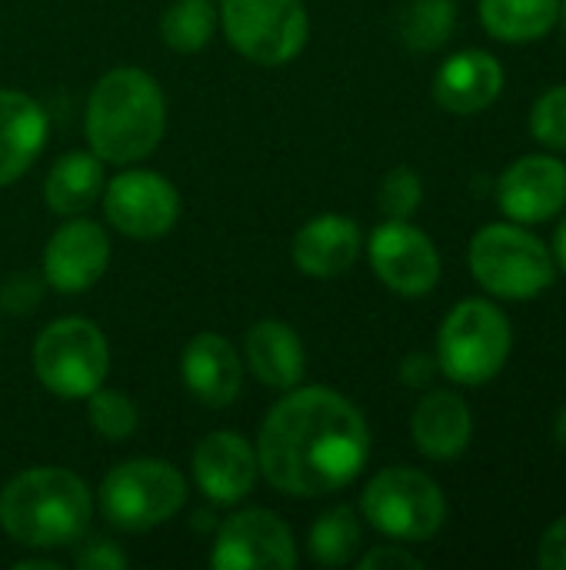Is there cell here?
Here are the masks:
<instances>
[{"instance_id": "cell-1", "label": "cell", "mask_w": 566, "mask_h": 570, "mask_svg": "<svg viewBox=\"0 0 566 570\" xmlns=\"http://www.w3.org/2000/svg\"><path fill=\"white\" fill-rule=\"evenodd\" d=\"M370 461L364 414L330 387H294L260 424L257 464L264 481L287 498L337 494Z\"/></svg>"}, {"instance_id": "cell-2", "label": "cell", "mask_w": 566, "mask_h": 570, "mask_svg": "<svg viewBox=\"0 0 566 570\" xmlns=\"http://www.w3.org/2000/svg\"><path fill=\"white\" fill-rule=\"evenodd\" d=\"M83 134L103 164L127 167L150 157L167 134L160 83L140 67L107 70L87 97Z\"/></svg>"}, {"instance_id": "cell-3", "label": "cell", "mask_w": 566, "mask_h": 570, "mask_svg": "<svg viewBox=\"0 0 566 570\" xmlns=\"http://www.w3.org/2000/svg\"><path fill=\"white\" fill-rule=\"evenodd\" d=\"M93 514V491L63 468H30L0 491V531L30 551L73 544Z\"/></svg>"}, {"instance_id": "cell-4", "label": "cell", "mask_w": 566, "mask_h": 570, "mask_svg": "<svg viewBox=\"0 0 566 570\" xmlns=\"http://www.w3.org/2000/svg\"><path fill=\"white\" fill-rule=\"evenodd\" d=\"M514 331L507 314L484 297H467L440 324L437 367L454 384L484 387L504 371Z\"/></svg>"}, {"instance_id": "cell-5", "label": "cell", "mask_w": 566, "mask_h": 570, "mask_svg": "<svg viewBox=\"0 0 566 570\" xmlns=\"http://www.w3.org/2000/svg\"><path fill=\"white\" fill-rule=\"evenodd\" d=\"M187 504V478L160 458L117 464L97 491V508L117 531L143 534L173 521Z\"/></svg>"}, {"instance_id": "cell-6", "label": "cell", "mask_w": 566, "mask_h": 570, "mask_svg": "<svg viewBox=\"0 0 566 570\" xmlns=\"http://www.w3.org/2000/svg\"><path fill=\"white\" fill-rule=\"evenodd\" d=\"M467 264L474 281L500 301H530L554 284L557 264L547 244L520 224H487L474 234Z\"/></svg>"}, {"instance_id": "cell-7", "label": "cell", "mask_w": 566, "mask_h": 570, "mask_svg": "<svg viewBox=\"0 0 566 570\" xmlns=\"http://www.w3.org/2000/svg\"><path fill=\"white\" fill-rule=\"evenodd\" d=\"M33 374L50 394L63 401H83L107 384L110 344L93 321L60 317L33 341Z\"/></svg>"}, {"instance_id": "cell-8", "label": "cell", "mask_w": 566, "mask_h": 570, "mask_svg": "<svg viewBox=\"0 0 566 570\" xmlns=\"http://www.w3.org/2000/svg\"><path fill=\"white\" fill-rule=\"evenodd\" d=\"M360 511L374 531L390 541L417 544L437 538L447 521L440 484L417 468H384L360 498Z\"/></svg>"}, {"instance_id": "cell-9", "label": "cell", "mask_w": 566, "mask_h": 570, "mask_svg": "<svg viewBox=\"0 0 566 570\" xmlns=\"http://www.w3.org/2000/svg\"><path fill=\"white\" fill-rule=\"evenodd\" d=\"M217 20L230 47L260 67L290 63L310 37L304 0H220Z\"/></svg>"}, {"instance_id": "cell-10", "label": "cell", "mask_w": 566, "mask_h": 570, "mask_svg": "<svg viewBox=\"0 0 566 570\" xmlns=\"http://www.w3.org/2000/svg\"><path fill=\"white\" fill-rule=\"evenodd\" d=\"M103 214L113 230L133 240H157L180 217L177 187L153 170H120L103 184Z\"/></svg>"}, {"instance_id": "cell-11", "label": "cell", "mask_w": 566, "mask_h": 570, "mask_svg": "<svg viewBox=\"0 0 566 570\" xmlns=\"http://www.w3.org/2000/svg\"><path fill=\"white\" fill-rule=\"evenodd\" d=\"M210 568L290 570L297 568V541L274 511L244 508L217 528V538L210 548Z\"/></svg>"}, {"instance_id": "cell-12", "label": "cell", "mask_w": 566, "mask_h": 570, "mask_svg": "<svg viewBox=\"0 0 566 570\" xmlns=\"http://www.w3.org/2000/svg\"><path fill=\"white\" fill-rule=\"evenodd\" d=\"M367 257L384 287L404 297H424L440 281V254L434 240L410 220H384L370 240Z\"/></svg>"}, {"instance_id": "cell-13", "label": "cell", "mask_w": 566, "mask_h": 570, "mask_svg": "<svg viewBox=\"0 0 566 570\" xmlns=\"http://www.w3.org/2000/svg\"><path fill=\"white\" fill-rule=\"evenodd\" d=\"M110 267V237L100 224L70 217L43 247V281L60 294L90 291Z\"/></svg>"}, {"instance_id": "cell-14", "label": "cell", "mask_w": 566, "mask_h": 570, "mask_svg": "<svg viewBox=\"0 0 566 570\" xmlns=\"http://www.w3.org/2000/svg\"><path fill=\"white\" fill-rule=\"evenodd\" d=\"M497 204L514 224H544L566 207V164L550 154L514 160L497 180Z\"/></svg>"}, {"instance_id": "cell-15", "label": "cell", "mask_w": 566, "mask_h": 570, "mask_svg": "<svg viewBox=\"0 0 566 570\" xmlns=\"http://www.w3.org/2000/svg\"><path fill=\"white\" fill-rule=\"evenodd\" d=\"M190 468H193V481H197L200 494L210 504H224V508L240 504L260 478L257 448L237 431L207 434L193 448Z\"/></svg>"}, {"instance_id": "cell-16", "label": "cell", "mask_w": 566, "mask_h": 570, "mask_svg": "<svg viewBox=\"0 0 566 570\" xmlns=\"http://www.w3.org/2000/svg\"><path fill=\"white\" fill-rule=\"evenodd\" d=\"M180 381L187 394L203 407H230L244 387V364L237 347L217 331L193 334L180 354Z\"/></svg>"}, {"instance_id": "cell-17", "label": "cell", "mask_w": 566, "mask_h": 570, "mask_svg": "<svg viewBox=\"0 0 566 570\" xmlns=\"http://www.w3.org/2000/svg\"><path fill=\"white\" fill-rule=\"evenodd\" d=\"M364 250V237L354 217L317 214L294 237V264L317 281L347 274Z\"/></svg>"}, {"instance_id": "cell-18", "label": "cell", "mask_w": 566, "mask_h": 570, "mask_svg": "<svg viewBox=\"0 0 566 570\" xmlns=\"http://www.w3.org/2000/svg\"><path fill=\"white\" fill-rule=\"evenodd\" d=\"M504 90V67L487 50H460L447 57L434 77V100L450 114H480Z\"/></svg>"}, {"instance_id": "cell-19", "label": "cell", "mask_w": 566, "mask_h": 570, "mask_svg": "<svg viewBox=\"0 0 566 570\" xmlns=\"http://www.w3.org/2000/svg\"><path fill=\"white\" fill-rule=\"evenodd\" d=\"M47 110L23 90L0 87V187L20 180L47 144Z\"/></svg>"}, {"instance_id": "cell-20", "label": "cell", "mask_w": 566, "mask_h": 570, "mask_svg": "<svg viewBox=\"0 0 566 570\" xmlns=\"http://www.w3.org/2000/svg\"><path fill=\"white\" fill-rule=\"evenodd\" d=\"M410 438L424 458L457 461L474 438V417L467 401L454 391H430L410 417Z\"/></svg>"}, {"instance_id": "cell-21", "label": "cell", "mask_w": 566, "mask_h": 570, "mask_svg": "<svg viewBox=\"0 0 566 570\" xmlns=\"http://www.w3.org/2000/svg\"><path fill=\"white\" fill-rule=\"evenodd\" d=\"M244 354H247V364H250L254 377L270 391L287 394L304 381V371H307L304 341L287 321H274V317L257 321L247 331Z\"/></svg>"}, {"instance_id": "cell-22", "label": "cell", "mask_w": 566, "mask_h": 570, "mask_svg": "<svg viewBox=\"0 0 566 570\" xmlns=\"http://www.w3.org/2000/svg\"><path fill=\"white\" fill-rule=\"evenodd\" d=\"M103 160L90 150H70L63 154L47 180H43V200L50 207V214H60V217H77L83 214L90 204H97V197L103 194Z\"/></svg>"}, {"instance_id": "cell-23", "label": "cell", "mask_w": 566, "mask_h": 570, "mask_svg": "<svg viewBox=\"0 0 566 570\" xmlns=\"http://www.w3.org/2000/svg\"><path fill=\"white\" fill-rule=\"evenodd\" d=\"M560 20V0H480V23L504 43H534Z\"/></svg>"}, {"instance_id": "cell-24", "label": "cell", "mask_w": 566, "mask_h": 570, "mask_svg": "<svg viewBox=\"0 0 566 570\" xmlns=\"http://www.w3.org/2000/svg\"><path fill=\"white\" fill-rule=\"evenodd\" d=\"M310 558L320 568H347L357 561V551L364 544V528L354 508H330L320 514L310 528Z\"/></svg>"}, {"instance_id": "cell-25", "label": "cell", "mask_w": 566, "mask_h": 570, "mask_svg": "<svg viewBox=\"0 0 566 570\" xmlns=\"http://www.w3.org/2000/svg\"><path fill=\"white\" fill-rule=\"evenodd\" d=\"M217 30L214 0H173L160 17V40L177 53H197Z\"/></svg>"}, {"instance_id": "cell-26", "label": "cell", "mask_w": 566, "mask_h": 570, "mask_svg": "<svg viewBox=\"0 0 566 570\" xmlns=\"http://www.w3.org/2000/svg\"><path fill=\"white\" fill-rule=\"evenodd\" d=\"M457 30L454 0H410L400 17V37L410 50H440Z\"/></svg>"}, {"instance_id": "cell-27", "label": "cell", "mask_w": 566, "mask_h": 570, "mask_svg": "<svg viewBox=\"0 0 566 570\" xmlns=\"http://www.w3.org/2000/svg\"><path fill=\"white\" fill-rule=\"evenodd\" d=\"M87 417L103 441H127L140 424L137 404L113 387H97L87 397Z\"/></svg>"}, {"instance_id": "cell-28", "label": "cell", "mask_w": 566, "mask_h": 570, "mask_svg": "<svg viewBox=\"0 0 566 570\" xmlns=\"http://www.w3.org/2000/svg\"><path fill=\"white\" fill-rule=\"evenodd\" d=\"M377 204H380L384 217H390V220H410L420 210V204H424V180L410 167H394L380 180Z\"/></svg>"}, {"instance_id": "cell-29", "label": "cell", "mask_w": 566, "mask_h": 570, "mask_svg": "<svg viewBox=\"0 0 566 570\" xmlns=\"http://www.w3.org/2000/svg\"><path fill=\"white\" fill-rule=\"evenodd\" d=\"M530 130L544 147L566 150V83H557L537 97L530 110Z\"/></svg>"}, {"instance_id": "cell-30", "label": "cell", "mask_w": 566, "mask_h": 570, "mask_svg": "<svg viewBox=\"0 0 566 570\" xmlns=\"http://www.w3.org/2000/svg\"><path fill=\"white\" fill-rule=\"evenodd\" d=\"M47 297V281L43 274H33V271H17L10 277L0 281V311L7 314H33Z\"/></svg>"}, {"instance_id": "cell-31", "label": "cell", "mask_w": 566, "mask_h": 570, "mask_svg": "<svg viewBox=\"0 0 566 570\" xmlns=\"http://www.w3.org/2000/svg\"><path fill=\"white\" fill-rule=\"evenodd\" d=\"M360 570H420L424 561L407 551L404 544H377L374 551H367L360 561H357Z\"/></svg>"}, {"instance_id": "cell-32", "label": "cell", "mask_w": 566, "mask_h": 570, "mask_svg": "<svg viewBox=\"0 0 566 570\" xmlns=\"http://www.w3.org/2000/svg\"><path fill=\"white\" fill-rule=\"evenodd\" d=\"M73 564L80 570H123L127 568V554L110 541H90L87 548L77 551Z\"/></svg>"}, {"instance_id": "cell-33", "label": "cell", "mask_w": 566, "mask_h": 570, "mask_svg": "<svg viewBox=\"0 0 566 570\" xmlns=\"http://www.w3.org/2000/svg\"><path fill=\"white\" fill-rule=\"evenodd\" d=\"M537 564L544 570H566V518L554 521L537 544Z\"/></svg>"}, {"instance_id": "cell-34", "label": "cell", "mask_w": 566, "mask_h": 570, "mask_svg": "<svg viewBox=\"0 0 566 570\" xmlns=\"http://www.w3.org/2000/svg\"><path fill=\"white\" fill-rule=\"evenodd\" d=\"M434 374H437V361L430 354H410L400 364V381L407 387H427L434 381Z\"/></svg>"}, {"instance_id": "cell-35", "label": "cell", "mask_w": 566, "mask_h": 570, "mask_svg": "<svg viewBox=\"0 0 566 570\" xmlns=\"http://www.w3.org/2000/svg\"><path fill=\"white\" fill-rule=\"evenodd\" d=\"M550 254H554V264L566 274V217L557 224V230H554V250Z\"/></svg>"}, {"instance_id": "cell-36", "label": "cell", "mask_w": 566, "mask_h": 570, "mask_svg": "<svg viewBox=\"0 0 566 570\" xmlns=\"http://www.w3.org/2000/svg\"><path fill=\"white\" fill-rule=\"evenodd\" d=\"M13 568H20V570H33V568L57 570V561H47V558H23V561H17Z\"/></svg>"}, {"instance_id": "cell-37", "label": "cell", "mask_w": 566, "mask_h": 570, "mask_svg": "<svg viewBox=\"0 0 566 570\" xmlns=\"http://www.w3.org/2000/svg\"><path fill=\"white\" fill-rule=\"evenodd\" d=\"M554 438H557V444L566 451V404L557 411V421H554Z\"/></svg>"}, {"instance_id": "cell-38", "label": "cell", "mask_w": 566, "mask_h": 570, "mask_svg": "<svg viewBox=\"0 0 566 570\" xmlns=\"http://www.w3.org/2000/svg\"><path fill=\"white\" fill-rule=\"evenodd\" d=\"M560 20H564V37H566V0H560Z\"/></svg>"}]
</instances>
